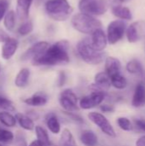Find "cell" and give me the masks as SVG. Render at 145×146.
I'll use <instances>...</instances> for the list:
<instances>
[{
	"label": "cell",
	"instance_id": "obj_1",
	"mask_svg": "<svg viewBox=\"0 0 145 146\" xmlns=\"http://www.w3.org/2000/svg\"><path fill=\"white\" fill-rule=\"evenodd\" d=\"M69 43L67 40H60L49 48L41 55L32 60L35 66H56L68 64L70 61Z\"/></svg>",
	"mask_w": 145,
	"mask_h": 146
},
{
	"label": "cell",
	"instance_id": "obj_2",
	"mask_svg": "<svg viewBox=\"0 0 145 146\" xmlns=\"http://www.w3.org/2000/svg\"><path fill=\"white\" fill-rule=\"evenodd\" d=\"M77 52L79 57L86 63L98 65L105 60V53L97 50L91 44V38L81 39L77 44Z\"/></svg>",
	"mask_w": 145,
	"mask_h": 146
},
{
	"label": "cell",
	"instance_id": "obj_3",
	"mask_svg": "<svg viewBox=\"0 0 145 146\" xmlns=\"http://www.w3.org/2000/svg\"><path fill=\"white\" fill-rule=\"evenodd\" d=\"M44 8L47 15L56 21L68 20L73 12V8L68 0H48Z\"/></svg>",
	"mask_w": 145,
	"mask_h": 146
},
{
	"label": "cell",
	"instance_id": "obj_4",
	"mask_svg": "<svg viewBox=\"0 0 145 146\" xmlns=\"http://www.w3.org/2000/svg\"><path fill=\"white\" fill-rule=\"evenodd\" d=\"M71 23L76 31L84 34L91 35L96 30L102 28V22L99 20L84 13L74 15L71 19Z\"/></svg>",
	"mask_w": 145,
	"mask_h": 146
},
{
	"label": "cell",
	"instance_id": "obj_5",
	"mask_svg": "<svg viewBox=\"0 0 145 146\" xmlns=\"http://www.w3.org/2000/svg\"><path fill=\"white\" fill-rule=\"evenodd\" d=\"M110 7L109 0H80L79 9L80 13L92 16L104 15Z\"/></svg>",
	"mask_w": 145,
	"mask_h": 146
},
{
	"label": "cell",
	"instance_id": "obj_6",
	"mask_svg": "<svg viewBox=\"0 0 145 146\" xmlns=\"http://www.w3.org/2000/svg\"><path fill=\"white\" fill-rule=\"evenodd\" d=\"M126 23L123 20H115L111 21L107 28V38L109 44H115L122 39L126 32Z\"/></svg>",
	"mask_w": 145,
	"mask_h": 146
},
{
	"label": "cell",
	"instance_id": "obj_7",
	"mask_svg": "<svg viewBox=\"0 0 145 146\" xmlns=\"http://www.w3.org/2000/svg\"><path fill=\"white\" fill-rule=\"evenodd\" d=\"M88 118L104 134H106L107 136H109L110 138L116 137V133H115L112 124L103 114L98 113V112H91L88 114Z\"/></svg>",
	"mask_w": 145,
	"mask_h": 146
},
{
	"label": "cell",
	"instance_id": "obj_8",
	"mask_svg": "<svg viewBox=\"0 0 145 146\" xmlns=\"http://www.w3.org/2000/svg\"><path fill=\"white\" fill-rule=\"evenodd\" d=\"M79 99L77 95L71 89L63 90L59 96V104L64 109L65 111L76 112L79 110L78 104Z\"/></svg>",
	"mask_w": 145,
	"mask_h": 146
},
{
	"label": "cell",
	"instance_id": "obj_9",
	"mask_svg": "<svg viewBox=\"0 0 145 146\" xmlns=\"http://www.w3.org/2000/svg\"><path fill=\"white\" fill-rule=\"evenodd\" d=\"M106 98V92L102 91H92L89 95L80 98L79 102V108L83 110H91L101 105Z\"/></svg>",
	"mask_w": 145,
	"mask_h": 146
},
{
	"label": "cell",
	"instance_id": "obj_10",
	"mask_svg": "<svg viewBox=\"0 0 145 146\" xmlns=\"http://www.w3.org/2000/svg\"><path fill=\"white\" fill-rule=\"evenodd\" d=\"M126 35L128 42L137 43L145 37V21H138L127 27Z\"/></svg>",
	"mask_w": 145,
	"mask_h": 146
},
{
	"label": "cell",
	"instance_id": "obj_11",
	"mask_svg": "<svg viewBox=\"0 0 145 146\" xmlns=\"http://www.w3.org/2000/svg\"><path fill=\"white\" fill-rule=\"evenodd\" d=\"M50 44L49 43L45 41H40L37 42L34 44H32L30 48H28L21 56L22 61H27V60H32L38 56L44 53L48 48Z\"/></svg>",
	"mask_w": 145,
	"mask_h": 146
},
{
	"label": "cell",
	"instance_id": "obj_12",
	"mask_svg": "<svg viewBox=\"0 0 145 146\" xmlns=\"http://www.w3.org/2000/svg\"><path fill=\"white\" fill-rule=\"evenodd\" d=\"M111 86V80L107 73L100 72L95 75L94 84H92L91 88L92 89V91H102L106 92L110 89Z\"/></svg>",
	"mask_w": 145,
	"mask_h": 146
},
{
	"label": "cell",
	"instance_id": "obj_13",
	"mask_svg": "<svg viewBox=\"0 0 145 146\" xmlns=\"http://www.w3.org/2000/svg\"><path fill=\"white\" fill-rule=\"evenodd\" d=\"M91 42L92 46L98 51H103L109 43L107 34L102 28L96 30L91 37Z\"/></svg>",
	"mask_w": 145,
	"mask_h": 146
},
{
	"label": "cell",
	"instance_id": "obj_14",
	"mask_svg": "<svg viewBox=\"0 0 145 146\" xmlns=\"http://www.w3.org/2000/svg\"><path fill=\"white\" fill-rule=\"evenodd\" d=\"M132 105L134 108H142L145 106V82L142 80L138 82L135 87Z\"/></svg>",
	"mask_w": 145,
	"mask_h": 146
},
{
	"label": "cell",
	"instance_id": "obj_15",
	"mask_svg": "<svg viewBox=\"0 0 145 146\" xmlns=\"http://www.w3.org/2000/svg\"><path fill=\"white\" fill-rule=\"evenodd\" d=\"M105 72L109 78L121 74V62L114 56H108L105 59Z\"/></svg>",
	"mask_w": 145,
	"mask_h": 146
},
{
	"label": "cell",
	"instance_id": "obj_16",
	"mask_svg": "<svg viewBox=\"0 0 145 146\" xmlns=\"http://www.w3.org/2000/svg\"><path fill=\"white\" fill-rule=\"evenodd\" d=\"M19 43L15 38H9L7 41H5L2 46L1 55L3 59L4 60H9L16 52L18 49Z\"/></svg>",
	"mask_w": 145,
	"mask_h": 146
},
{
	"label": "cell",
	"instance_id": "obj_17",
	"mask_svg": "<svg viewBox=\"0 0 145 146\" xmlns=\"http://www.w3.org/2000/svg\"><path fill=\"white\" fill-rule=\"evenodd\" d=\"M33 0H17L16 1V15L21 21L27 20L30 9Z\"/></svg>",
	"mask_w": 145,
	"mask_h": 146
},
{
	"label": "cell",
	"instance_id": "obj_18",
	"mask_svg": "<svg viewBox=\"0 0 145 146\" xmlns=\"http://www.w3.org/2000/svg\"><path fill=\"white\" fill-rule=\"evenodd\" d=\"M126 68L130 74L138 75L142 80V81L145 82V69L138 60L132 59L129 61L126 66Z\"/></svg>",
	"mask_w": 145,
	"mask_h": 146
},
{
	"label": "cell",
	"instance_id": "obj_19",
	"mask_svg": "<svg viewBox=\"0 0 145 146\" xmlns=\"http://www.w3.org/2000/svg\"><path fill=\"white\" fill-rule=\"evenodd\" d=\"M47 102H48V98L42 92H38L37 93L33 94L32 97L27 98L26 99L24 100L25 104H26L27 105H30V106H33V107L44 106L47 104Z\"/></svg>",
	"mask_w": 145,
	"mask_h": 146
},
{
	"label": "cell",
	"instance_id": "obj_20",
	"mask_svg": "<svg viewBox=\"0 0 145 146\" xmlns=\"http://www.w3.org/2000/svg\"><path fill=\"white\" fill-rule=\"evenodd\" d=\"M111 11L113 13V15L121 19V20H126V21H129V20H132V11L127 8V7H125V6H122V5H114L111 7Z\"/></svg>",
	"mask_w": 145,
	"mask_h": 146
},
{
	"label": "cell",
	"instance_id": "obj_21",
	"mask_svg": "<svg viewBox=\"0 0 145 146\" xmlns=\"http://www.w3.org/2000/svg\"><path fill=\"white\" fill-rule=\"evenodd\" d=\"M80 142L85 146H97L98 139L97 134L91 130H85L80 133Z\"/></svg>",
	"mask_w": 145,
	"mask_h": 146
},
{
	"label": "cell",
	"instance_id": "obj_22",
	"mask_svg": "<svg viewBox=\"0 0 145 146\" xmlns=\"http://www.w3.org/2000/svg\"><path fill=\"white\" fill-rule=\"evenodd\" d=\"M45 122L46 126L49 128V130L54 133L58 134L61 132V124L57 118V116L54 113H50L45 117Z\"/></svg>",
	"mask_w": 145,
	"mask_h": 146
},
{
	"label": "cell",
	"instance_id": "obj_23",
	"mask_svg": "<svg viewBox=\"0 0 145 146\" xmlns=\"http://www.w3.org/2000/svg\"><path fill=\"white\" fill-rule=\"evenodd\" d=\"M29 77H30V70L26 68H21L15 79V85L17 87H21V88L25 87L28 84Z\"/></svg>",
	"mask_w": 145,
	"mask_h": 146
},
{
	"label": "cell",
	"instance_id": "obj_24",
	"mask_svg": "<svg viewBox=\"0 0 145 146\" xmlns=\"http://www.w3.org/2000/svg\"><path fill=\"white\" fill-rule=\"evenodd\" d=\"M15 118H16V121H18L19 125L23 129L27 130V131H32L35 128L34 122L31 117H29L26 115H23L21 113H17L15 115Z\"/></svg>",
	"mask_w": 145,
	"mask_h": 146
},
{
	"label": "cell",
	"instance_id": "obj_25",
	"mask_svg": "<svg viewBox=\"0 0 145 146\" xmlns=\"http://www.w3.org/2000/svg\"><path fill=\"white\" fill-rule=\"evenodd\" d=\"M59 144L60 146H77L73 133L68 128H64L62 130Z\"/></svg>",
	"mask_w": 145,
	"mask_h": 146
},
{
	"label": "cell",
	"instance_id": "obj_26",
	"mask_svg": "<svg viewBox=\"0 0 145 146\" xmlns=\"http://www.w3.org/2000/svg\"><path fill=\"white\" fill-rule=\"evenodd\" d=\"M35 133L37 136V139L39 140L44 146H51V142L50 140L49 134L47 131L40 127V126H36L35 127Z\"/></svg>",
	"mask_w": 145,
	"mask_h": 146
},
{
	"label": "cell",
	"instance_id": "obj_27",
	"mask_svg": "<svg viewBox=\"0 0 145 146\" xmlns=\"http://www.w3.org/2000/svg\"><path fill=\"white\" fill-rule=\"evenodd\" d=\"M111 85L115 89L118 90H123L127 86V80L122 74H119L117 75H115L110 78Z\"/></svg>",
	"mask_w": 145,
	"mask_h": 146
},
{
	"label": "cell",
	"instance_id": "obj_28",
	"mask_svg": "<svg viewBox=\"0 0 145 146\" xmlns=\"http://www.w3.org/2000/svg\"><path fill=\"white\" fill-rule=\"evenodd\" d=\"M16 121H16L15 116L12 115L9 112H6V111L0 112V122L3 126L8 127H13L15 126Z\"/></svg>",
	"mask_w": 145,
	"mask_h": 146
},
{
	"label": "cell",
	"instance_id": "obj_29",
	"mask_svg": "<svg viewBox=\"0 0 145 146\" xmlns=\"http://www.w3.org/2000/svg\"><path fill=\"white\" fill-rule=\"evenodd\" d=\"M3 26L8 31H12L15 27V13L14 10L7 12L3 18Z\"/></svg>",
	"mask_w": 145,
	"mask_h": 146
},
{
	"label": "cell",
	"instance_id": "obj_30",
	"mask_svg": "<svg viewBox=\"0 0 145 146\" xmlns=\"http://www.w3.org/2000/svg\"><path fill=\"white\" fill-rule=\"evenodd\" d=\"M33 29V25L31 21H24L18 28V33L21 36H26L32 33Z\"/></svg>",
	"mask_w": 145,
	"mask_h": 146
},
{
	"label": "cell",
	"instance_id": "obj_31",
	"mask_svg": "<svg viewBox=\"0 0 145 146\" xmlns=\"http://www.w3.org/2000/svg\"><path fill=\"white\" fill-rule=\"evenodd\" d=\"M117 124L119 127L126 132H130L132 130V124L131 121L126 117H119L117 119Z\"/></svg>",
	"mask_w": 145,
	"mask_h": 146
},
{
	"label": "cell",
	"instance_id": "obj_32",
	"mask_svg": "<svg viewBox=\"0 0 145 146\" xmlns=\"http://www.w3.org/2000/svg\"><path fill=\"white\" fill-rule=\"evenodd\" d=\"M0 110L3 111H15V106L13 103L8 98L0 96Z\"/></svg>",
	"mask_w": 145,
	"mask_h": 146
},
{
	"label": "cell",
	"instance_id": "obj_33",
	"mask_svg": "<svg viewBox=\"0 0 145 146\" xmlns=\"http://www.w3.org/2000/svg\"><path fill=\"white\" fill-rule=\"evenodd\" d=\"M14 139V134L6 129L0 128V142L1 143H10Z\"/></svg>",
	"mask_w": 145,
	"mask_h": 146
},
{
	"label": "cell",
	"instance_id": "obj_34",
	"mask_svg": "<svg viewBox=\"0 0 145 146\" xmlns=\"http://www.w3.org/2000/svg\"><path fill=\"white\" fill-rule=\"evenodd\" d=\"M63 113H64V115L67 116V117H68L71 121H73V122H75V123H77V124H82V123H84V120H83V118L80 116V115H79L78 114H76L75 112H68V111H63Z\"/></svg>",
	"mask_w": 145,
	"mask_h": 146
},
{
	"label": "cell",
	"instance_id": "obj_35",
	"mask_svg": "<svg viewBox=\"0 0 145 146\" xmlns=\"http://www.w3.org/2000/svg\"><path fill=\"white\" fill-rule=\"evenodd\" d=\"M9 9L8 0H0V21L4 18Z\"/></svg>",
	"mask_w": 145,
	"mask_h": 146
},
{
	"label": "cell",
	"instance_id": "obj_36",
	"mask_svg": "<svg viewBox=\"0 0 145 146\" xmlns=\"http://www.w3.org/2000/svg\"><path fill=\"white\" fill-rule=\"evenodd\" d=\"M100 110L103 112H106V113H113L115 110V108L114 105L112 104H101L100 105Z\"/></svg>",
	"mask_w": 145,
	"mask_h": 146
},
{
	"label": "cell",
	"instance_id": "obj_37",
	"mask_svg": "<svg viewBox=\"0 0 145 146\" xmlns=\"http://www.w3.org/2000/svg\"><path fill=\"white\" fill-rule=\"evenodd\" d=\"M66 80H67V75L65 74L64 71H61L59 73V75H58V80H57V84H58V86H64V84L66 83Z\"/></svg>",
	"mask_w": 145,
	"mask_h": 146
},
{
	"label": "cell",
	"instance_id": "obj_38",
	"mask_svg": "<svg viewBox=\"0 0 145 146\" xmlns=\"http://www.w3.org/2000/svg\"><path fill=\"white\" fill-rule=\"evenodd\" d=\"M134 123H135V126L138 129H140L143 132H145V120H144V119H136V120H134Z\"/></svg>",
	"mask_w": 145,
	"mask_h": 146
},
{
	"label": "cell",
	"instance_id": "obj_39",
	"mask_svg": "<svg viewBox=\"0 0 145 146\" xmlns=\"http://www.w3.org/2000/svg\"><path fill=\"white\" fill-rule=\"evenodd\" d=\"M9 38H10V37H9L3 30H2V29L0 28V42L4 43V42L7 41Z\"/></svg>",
	"mask_w": 145,
	"mask_h": 146
},
{
	"label": "cell",
	"instance_id": "obj_40",
	"mask_svg": "<svg viewBox=\"0 0 145 146\" xmlns=\"http://www.w3.org/2000/svg\"><path fill=\"white\" fill-rule=\"evenodd\" d=\"M136 146H145V136H143V137L139 138L137 140Z\"/></svg>",
	"mask_w": 145,
	"mask_h": 146
},
{
	"label": "cell",
	"instance_id": "obj_41",
	"mask_svg": "<svg viewBox=\"0 0 145 146\" xmlns=\"http://www.w3.org/2000/svg\"><path fill=\"white\" fill-rule=\"evenodd\" d=\"M28 146H44V145H43L39 140L36 139V140H33L32 142H31Z\"/></svg>",
	"mask_w": 145,
	"mask_h": 146
},
{
	"label": "cell",
	"instance_id": "obj_42",
	"mask_svg": "<svg viewBox=\"0 0 145 146\" xmlns=\"http://www.w3.org/2000/svg\"><path fill=\"white\" fill-rule=\"evenodd\" d=\"M115 1H116V2H118V3H127V2H129V1H131V0H115Z\"/></svg>",
	"mask_w": 145,
	"mask_h": 146
},
{
	"label": "cell",
	"instance_id": "obj_43",
	"mask_svg": "<svg viewBox=\"0 0 145 146\" xmlns=\"http://www.w3.org/2000/svg\"><path fill=\"white\" fill-rule=\"evenodd\" d=\"M0 72H1V65H0Z\"/></svg>",
	"mask_w": 145,
	"mask_h": 146
},
{
	"label": "cell",
	"instance_id": "obj_44",
	"mask_svg": "<svg viewBox=\"0 0 145 146\" xmlns=\"http://www.w3.org/2000/svg\"><path fill=\"white\" fill-rule=\"evenodd\" d=\"M0 146H3V145H1V144H0Z\"/></svg>",
	"mask_w": 145,
	"mask_h": 146
}]
</instances>
